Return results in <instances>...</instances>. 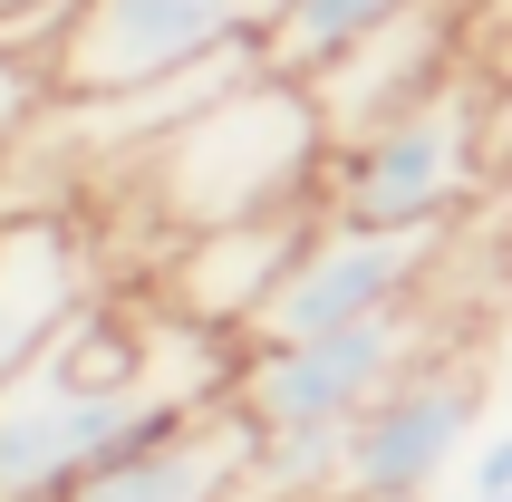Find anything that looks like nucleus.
<instances>
[{"instance_id": "obj_1", "label": "nucleus", "mask_w": 512, "mask_h": 502, "mask_svg": "<svg viewBox=\"0 0 512 502\" xmlns=\"http://www.w3.org/2000/svg\"><path fill=\"white\" fill-rule=\"evenodd\" d=\"M145 203L174 232H223L261 213H319V174H329V116L290 68H252L223 97H203L184 126L136 145Z\"/></svg>"}, {"instance_id": "obj_2", "label": "nucleus", "mask_w": 512, "mask_h": 502, "mask_svg": "<svg viewBox=\"0 0 512 502\" xmlns=\"http://www.w3.org/2000/svg\"><path fill=\"white\" fill-rule=\"evenodd\" d=\"M493 165V116H484V78L464 68L435 97L397 107L368 136L329 145L319 174V223H358V232H455L464 203L484 194Z\"/></svg>"}, {"instance_id": "obj_3", "label": "nucleus", "mask_w": 512, "mask_h": 502, "mask_svg": "<svg viewBox=\"0 0 512 502\" xmlns=\"http://www.w3.org/2000/svg\"><path fill=\"white\" fill-rule=\"evenodd\" d=\"M281 10L290 0H68L39 49H49L58 107H116L232 49H271Z\"/></svg>"}, {"instance_id": "obj_4", "label": "nucleus", "mask_w": 512, "mask_h": 502, "mask_svg": "<svg viewBox=\"0 0 512 502\" xmlns=\"http://www.w3.org/2000/svg\"><path fill=\"white\" fill-rule=\"evenodd\" d=\"M426 348H445L426 300H416V309H387V319H358V329L271 338V348L242 338L232 406H242V425H252L261 445H348V425L368 416Z\"/></svg>"}, {"instance_id": "obj_5", "label": "nucleus", "mask_w": 512, "mask_h": 502, "mask_svg": "<svg viewBox=\"0 0 512 502\" xmlns=\"http://www.w3.org/2000/svg\"><path fill=\"white\" fill-rule=\"evenodd\" d=\"M184 416H203V396H184V387L87 396L49 367H29V377L0 387V502H68L97 464L174 435Z\"/></svg>"}, {"instance_id": "obj_6", "label": "nucleus", "mask_w": 512, "mask_h": 502, "mask_svg": "<svg viewBox=\"0 0 512 502\" xmlns=\"http://www.w3.org/2000/svg\"><path fill=\"white\" fill-rule=\"evenodd\" d=\"M484 425V367L464 348H426L339 445V483L329 502H426L455 474V454Z\"/></svg>"}, {"instance_id": "obj_7", "label": "nucleus", "mask_w": 512, "mask_h": 502, "mask_svg": "<svg viewBox=\"0 0 512 502\" xmlns=\"http://www.w3.org/2000/svg\"><path fill=\"white\" fill-rule=\"evenodd\" d=\"M445 271V232H358V223H310L300 261L281 271V290L261 300L252 348L271 338H319V329H358L387 309H416Z\"/></svg>"}, {"instance_id": "obj_8", "label": "nucleus", "mask_w": 512, "mask_h": 502, "mask_svg": "<svg viewBox=\"0 0 512 502\" xmlns=\"http://www.w3.org/2000/svg\"><path fill=\"white\" fill-rule=\"evenodd\" d=\"M464 39H474V20H464L455 0H416L406 20H387L377 39H358L339 68L300 78L319 97V116H329V145L368 136V126H387L397 107H416V97H435L445 78H464Z\"/></svg>"}, {"instance_id": "obj_9", "label": "nucleus", "mask_w": 512, "mask_h": 502, "mask_svg": "<svg viewBox=\"0 0 512 502\" xmlns=\"http://www.w3.org/2000/svg\"><path fill=\"white\" fill-rule=\"evenodd\" d=\"M252 454H261V435L242 425V406H203L174 435L97 464L68 502H242L252 493Z\"/></svg>"}, {"instance_id": "obj_10", "label": "nucleus", "mask_w": 512, "mask_h": 502, "mask_svg": "<svg viewBox=\"0 0 512 502\" xmlns=\"http://www.w3.org/2000/svg\"><path fill=\"white\" fill-rule=\"evenodd\" d=\"M87 309L78 251L58 223H0V387L49 358V338Z\"/></svg>"}, {"instance_id": "obj_11", "label": "nucleus", "mask_w": 512, "mask_h": 502, "mask_svg": "<svg viewBox=\"0 0 512 502\" xmlns=\"http://www.w3.org/2000/svg\"><path fill=\"white\" fill-rule=\"evenodd\" d=\"M416 0H290L281 29H271V68L290 78H319V68H339L358 39H377L387 20H406Z\"/></svg>"}, {"instance_id": "obj_12", "label": "nucleus", "mask_w": 512, "mask_h": 502, "mask_svg": "<svg viewBox=\"0 0 512 502\" xmlns=\"http://www.w3.org/2000/svg\"><path fill=\"white\" fill-rule=\"evenodd\" d=\"M58 107V78H49V49L20 39V29H0V155L20 136H39V116Z\"/></svg>"}, {"instance_id": "obj_13", "label": "nucleus", "mask_w": 512, "mask_h": 502, "mask_svg": "<svg viewBox=\"0 0 512 502\" xmlns=\"http://www.w3.org/2000/svg\"><path fill=\"white\" fill-rule=\"evenodd\" d=\"M474 493H512V425L484 435V454H474Z\"/></svg>"}, {"instance_id": "obj_14", "label": "nucleus", "mask_w": 512, "mask_h": 502, "mask_svg": "<svg viewBox=\"0 0 512 502\" xmlns=\"http://www.w3.org/2000/svg\"><path fill=\"white\" fill-rule=\"evenodd\" d=\"M455 10H464V20H484V10H493V0H455Z\"/></svg>"}, {"instance_id": "obj_15", "label": "nucleus", "mask_w": 512, "mask_h": 502, "mask_svg": "<svg viewBox=\"0 0 512 502\" xmlns=\"http://www.w3.org/2000/svg\"><path fill=\"white\" fill-rule=\"evenodd\" d=\"M484 20H503V29H512V0H493V10H484Z\"/></svg>"}, {"instance_id": "obj_16", "label": "nucleus", "mask_w": 512, "mask_h": 502, "mask_svg": "<svg viewBox=\"0 0 512 502\" xmlns=\"http://www.w3.org/2000/svg\"><path fill=\"white\" fill-rule=\"evenodd\" d=\"M474 502H512V493H474Z\"/></svg>"}]
</instances>
